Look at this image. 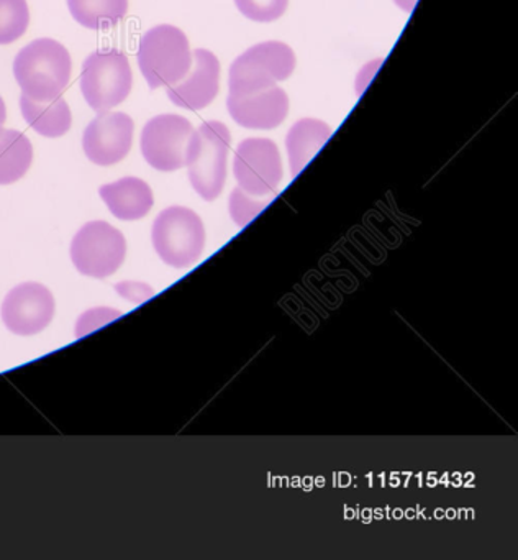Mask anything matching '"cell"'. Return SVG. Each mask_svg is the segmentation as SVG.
<instances>
[{
  "mask_svg": "<svg viewBox=\"0 0 518 560\" xmlns=\"http://www.w3.org/2000/svg\"><path fill=\"white\" fill-rule=\"evenodd\" d=\"M71 55L52 38H38L13 60V77L23 96L46 103L61 96L71 80Z\"/></svg>",
  "mask_w": 518,
  "mask_h": 560,
  "instance_id": "1",
  "label": "cell"
},
{
  "mask_svg": "<svg viewBox=\"0 0 518 560\" xmlns=\"http://www.w3.org/2000/svg\"><path fill=\"white\" fill-rule=\"evenodd\" d=\"M232 133L219 120L203 122L193 130L187 142L186 165L193 191L203 201H215L222 195L226 182V160H228Z\"/></svg>",
  "mask_w": 518,
  "mask_h": 560,
  "instance_id": "2",
  "label": "cell"
},
{
  "mask_svg": "<svg viewBox=\"0 0 518 560\" xmlns=\"http://www.w3.org/2000/svg\"><path fill=\"white\" fill-rule=\"evenodd\" d=\"M138 67L150 90L169 88L183 81L192 68L189 40L174 25H156L141 37Z\"/></svg>",
  "mask_w": 518,
  "mask_h": 560,
  "instance_id": "3",
  "label": "cell"
},
{
  "mask_svg": "<svg viewBox=\"0 0 518 560\" xmlns=\"http://www.w3.org/2000/svg\"><path fill=\"white\" fill-rule=\"evenodd\" d=\"M295 54L282 42H264L239 55L228 74L229 96H249L289 80L295 70Z\"/></svg>",
  "mask_w": 518,
  "mask_h": 560,
  "instance_id": "4",
  "label": "cell"
},
{
  "mask_svg": "<svg viewBox=\"0 0 518 560\" xmlns=\"http://www.w3.org/2000/svg\"><path fill=\"white\" fill-rule=\"evenodd\" d=\"M151 241L157 257L169 267L184 270L196 264L205 247V228L192 209L170 206L154 219Z\"/></svg>",
  "mask_w": 518,
  "mask_h": 560,
  "instance_id": "5",
  "label": "cell"
},
{
  "mask_svg": "<svg viewBox=\"0 0 518 560\" xmlns=\"http://www.w3.org/2000/svg\"><path fill=\"white\" fill-rule=\"evenodd\" d=\"M133 73L127 55L105 48L89 55L82 63L81 93L95 113L120 106L131 93Z\"/></svg>",
  "mask_w": 518,
  "mask_h": 560,
  "instance_id": "6",
  "label": "cell"
},
{
  "mask_svg": "<svg viewBox=\"0 0 518 560\" xmlns=\"http://www.w3.org/2000/svg\"><path fill=\"white\" fill-rule=\"evenodd\" d=\"M127 242L118 229L105 221H92L75 232L71 260L84 277L107 278L123 264Z\"/></svg>",
  "mask_w": 518,
  "mask_h": 560,
  "instance_id": "7",
  "label": "cell"
},
{
  "mask_svg": "<svg viewBox=\"0 0 518 560\" xmlns=\"http://www.w3.org/2000/svg\"><path fill=\"white\" fill-rule=\"evenodd\" d=\"M193 127L186 117L161 114L144 124L140 150L151 168L173 173L186 165V149Z\"/></svg>",
  "mask_w": 518,
  "mask_h": 560,
  "instance_id": "8",
  "label": "cell"
},
{
  "mask_svg": "<svg viewBox=\"0 0 518 560\" xmlns=\"http://www.w3.org/2000/svg\"><path fill=\"white\" fill-rule=\"evenodd\" d=\"M282 160L278 145L269 139H246L233 159V175L238 188L255 198L272 195L282 179Z\"/></svg>",
  "mask_w": 518,
  "mask_h": 560,
  "instance_id": "9",
  "label": "cell"
},
{
  "mask_svg": "<svg viewBox=\"0 0 518 560\" xmlns=\"http://www.w3.org/2000/svg\"><path fill=\"white\" fill-rule=\"evenodd\" d=\"M55 316V298L39 283L13 288L2 303V320L15 336H35L49 326Z\"/></svg>",
  "mask_w": 518,
  "mask_h": 560,
  "instance_id": "10",
  "label": "cell"
},
{
  "mask_svg": "<svg viewBox=\"0 0 518 560\" xmlns=\"http://www.w3.org/2000/svg\"><path fill=\"white\" fill-rule=\"evenodd\" d=\"M134 124L125 113H98L85 127L82 149L89 162L111 166L125 160L133 143Z\"/></svg>",
  "mask_w": 518,
  "mask_h": 560,
  "instance_id": "11",
  "label": "cell"
},
{
  "mask_svg": "<svg viewBox=\"0 0 518 560\" xmlns=\"http://www.w3.org/2000/svg\"><path fill=\"white\" fill-rule=\"evenodd\" d=\"M192 68L187 77L167 88V97L174 106L187 110H202L213 103L220 91V61L212 51L197 48Z\"/></svg>",
  "mask_w": 518,
  "mask_h": 560,
  "instance_id": "12",
  "label": "cell"
},
{
  "mask_svg": "<svg viewBox=\"0 0 518 560\" xmlns=\"http://www.w3.org/2000/svg\"><path fill=\"white\" fill-rule=\"evenodd\" d=\"M229 116L249 130H272L284 122L289 114V96L274 86L249 96L226 97Z\"/></svg>",
  "mask_w": 518,
  "mask_h": 560,
  "instance_id": "13",
  "label": "cell"
},
{
  "mask_svg": "<svg viewBox=\"0 0 518 560\" xmlns=\"http://www.w3.org/2000/svg\"><path fill=\"white\" fill-rule=\"evenodd\" d=\"M98 195L108 211L120 221L143 219L154 205L153 191L148 183L134 176L101 186Z\"/></svg>",
  "mask_w": 518,
  "mask_h": 560,
  "instance_id": "14",
  "label": "cell"
},
{
  "mask_svg": "<svg viewBox=\"0 0 518 560\" xmlns=\"http://www.w3.org/2000/svg\"><path fill=\"white\" fill-rule=\"evenodd\" d=\"M331 133H333L331 127L318 119H302L291 127L285 137V149H287L292 178H295L320 152Z\"/></svg>",
  "mask_w": 518,
  "mask_h": 560,
  "instance_id": "15",
  "label": "cell"
},
{
  "mask_svg": "<svg viewBox=\"0 0 518 560\" xmlns=\"http://www.w3.org/2000/svg\"><path fill=\"white\" fill-rule=\"evenodd\" d=\"M20 110L25 122L46 139L66 136L72 126L71 109L61 96L46 103H36L22 94Z\"/></svg>",
  "mask_w": 518,
  "mask_h": 560,
  "instance_id": "16",
  "label": "cell"
},
{
  "mask_svg": "<svg viewBox=\"0 0 518 560\" xmlns=\"http://www.w3.org/2000/svg\"><path fill=\"white\" fill-rule=\"evenodd\" d=\"M33 162V147L25 133L0 130V186L19 182Z\"/></svg>",
  "mask_w": 518,
  "mask_h": 560,
  "instance_id": "17",
  "label": "cell"
},
{
  "mask_svg": "<svg viewBox=\"0 0 518 560\" xmlns=\"http://www.w3.org/2000/svg\"><path fill=\"white\" fill-rule=\"evenodd\" d=\"M72 19L89 31H107L123 21L128 0H66Z\"/></svg>",
  "mask_w": 518,
  "mask_h": 560,
  "instance_id": "18",
  "label": "cell"
},
{
  "mask_svg": "<svg viewBox=\"0 0 518 560\" xmlns=\"http://www.w3.org/2000/svg\"><path fill=\"white\" fill-rule=\"evenodd\" d=\"M28 24L26 0H0V45H10L22 38Z\"/></svg>",
  "mask_w": 518,
  "mask_h": 560,
  "instance_id": "19",
  "label": "cell"
},
{
  "mask_svg": "<svg viewBox=\"0 0 518 560\" xmlns=\"http://www.w3.org/2000/svg\"><path fill=\"white\" fill-rule=\"evenodd\" d=\"M235 5L249 21L268 24L285 14L289 0H235Z\"/></svg>",
  "mask_w": 518,
  "mask_h": 560,
  "instance_id": "20",
  "label": "cell"
},
{
  "mask_svg": "<svg viewBox=\"0 0 518 560\" xmlns=\"http://www.w3.org/2000/svg\"><path fill=\"white\" fill-rule=\"evenodd\" d=\"M271 199H256L255 196L248 195L242 188H235L229 195V215L238 228H246L252 219L258 218L259 212L269 205Z\"/></svg>",
  "mask_w": 518,
  "mask_h": 560,
  "instance_id": "21",
  "label": "cell"
},
{
  "mask_svg": "<svg viewBox=\"0 0 518 560\" xmlns=\"http://www.w3.org/2000/svg\"><path fill=\"white\" fill-rule=\"evenodd\" d=\"M120 316L118 311L108 310V307H97V310L87 311L79 317L78 326H75V336L82 337L97 327L105 326L115 317Z\"/></svg>",
  "mask_w": 518,
  "mask_h": 560,
  "instance_id": "22",
  "label": "cell"
},
{
  "mask_svg": "<svg viewBox=\"0 0 518 560\" xmlns=\"http://www.w3.org/2000/svg\"><path fill=\"white\" fill-rule=\"evenodd\" d=\"M117 293L120 294L125 300L131 301L134 304L144 303V301L153 298L154 291L151 290L148 284L134 283V281H125V283H118L115 287Z\"/></svg>",
  "mask_w": 518,
  "mask_h": 560,
  "instance_id": "23",
  "label": "cell"
},
{
  "mask_svg": "<svg viewBox=\"0 0 518 560\" xmlns=\"http://www.w3.org/2000/svg\"><path fill=\"white\" fill-rule=\"evenodd\" d=\"M379 65H380V60H377L376 63H373V65L369 63V65H366V67H364L363 73H361L356 80L357 81V83H356L357 93H361V91L364 90V86H366V84L369 83L370 78H373L374 73L369 74L370 68L379 67Z\"/></svg>",
  "mask_w": 518,
  "mask_h": 560,
  "instance_id": "24",
  "label": "cell"
},
{
  "mask_svg": "<svg viewBox=\"0 0 518 560\" xmlns=\"http://www.w3.org/2000/svg\"><path fill=\"white\" fill-rule=\"evenodd\" d=\"M393 2H396V5L400 11L407 12V14H412L419 0H393Z\"/></svg>",
  "mask_w": 518,
  "mask_h": 560,
  "instance_id": "25",
  "label": "cell"
},
{
  "mask_svg": "<svg viewBox=\"0 0 518 560\" xmlns=\"http://www.w3.org/2000/svg\"><path fill=\"white\" fill-rule=\"evenodd\" d=\"M7 120L5 103H3L2 96H0V130L3 129V124Z\"/></svg>",
  "mask_w": 518,
  "mask_h": 560,
  "instance_id": "26",
  "label": "cell"
}]
</instances>
